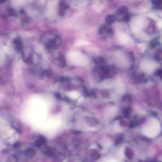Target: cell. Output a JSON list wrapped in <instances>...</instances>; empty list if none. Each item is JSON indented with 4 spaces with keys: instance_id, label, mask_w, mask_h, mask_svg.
<instances>
[{
    "instance_id": "cell-3",
    "label": "cell",
    "mask_w": 162,
    "mask_h": 162,
    "mask_svg": "<svg viewBox=\"0 0 162 162\" xmlns=\"http://www.w3.org/2000/svg\"><path fill=\"white\" fill-rule=\"evenodd\" d=\"M45 139L42 137H41L40 138L36 141V145L37 147H40L41 145H43L45 142Z\"/></svg>"
},
{
    "instance_id": "cell-4",
    "label": "cell",
    "mask_w": 162,
    "mask_h": 162,
    "mask_svg": "<svg viewBox=\"0 0 162 162\" xmlns=\"http://www.w3.org/2000/svg\"><path fill=\"white\" fill-rule=\"evenodd\" d=\"M53 154V151L50 148H48V149L47 150V155H49V156H51Z\"/></svg>"
},
{
    "instance_id": "cell-2",
    "label": "cell",
    "mask_w": 162,
    "mask_h": 162,
    "mask_svg": "<svg viewBox=\"0 0 162 162\" xmlns=\"http://www.w3.org/2000/svg\"><path fill=\"white\" fill-rule=\"evenodd\" d=\"M35 154V151L34 150L31 148H29L26 150L25 152V154L26 157H31Z\"/></svg>"
},
{
    "instance_id": "cell-1",
    "label": "cell",
    "mask_w": 162,
    "mask_h": 162,
    "mask_svg": "<svg viewBox=\"0 0 162 162\" xmlns=\"http://www.w3.org/2000/svg\"><path fill=\"white\" fill-rule=\"evenodd\" d=\"M118 36H119V40L121 42L124 44L128 42V41H129V38L127 35H126V34L120 32L118 34Z\"/></svg>"
}]
</instances>
